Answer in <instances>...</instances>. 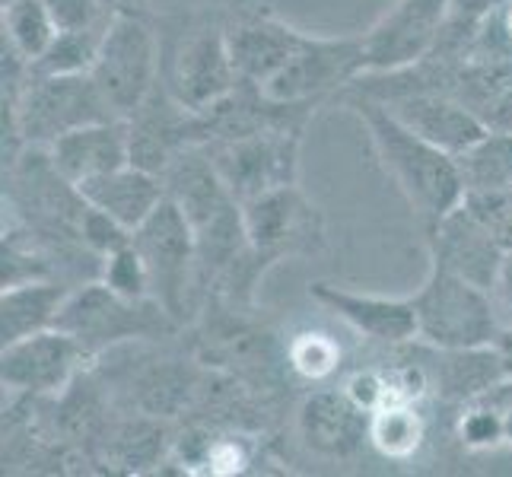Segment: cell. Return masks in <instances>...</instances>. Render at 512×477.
<instances>
[{
	"mask_svg": "<svg viewBox=\"0 0 512 477\" xmlns=\"http://www.w3.org/2000/svg\"><path fill=\"white\" fill-rule=\"evenodd\" d=\"M58 32L74 29H105L112 20V10L102 7V0H45Z\"/></svg>",
	"mask_w": 512,
	"mask_h": 477,
	"instance_id": "1f68e13d",
	"label": "cell"
},
{
	"mask_svg": "<svg viewBox=\"0 0 512 477\" xmlns=\"http://www.w3.org/2000/svg\"><path fill=\"white\" fill-rule=\"evenodd\" d=\"M134 4H137V0H102V7H109L112 13L115 10H137Z\"/></svg>",
	"mask_w": 512,
	"mask_h": 477,
	"instance_id": "8d00e7d4",
	"label": "cell"
},
{
	"mask_svg": "<svg viewBox=\"0 0 512 477\" xmlns=\"http://www.w3.org/2000/svg\"><path fill=\"white\" fill-rule=\"evenodd\" d=\"M239 86V70L229 55L226 26L204 23L179 42L166 74V90L188 112L204 115Z\"/></svg>",
	"mask_w": 512,
	"mask_h": 477,
	"instance_id": "8fae6325",
	"label": "cell"
},
{
	"mask_svg": "<svg viewBox=\"0 0 512 477\" xmlns=\"http://www.w3.org/2000/svg\"><path fill=\"white\" fill-rule=\"evenodd\" d=\"M287 366L306 382H325L341 369V344L325 331H299L287 341Z\"/></svg>",
	"mask_w": 512,
	"mask_h": 477,
	"instance_id": "4316f807",
	"label": "cell"
},
{
	"mask_svg": "<svg viewBox=\"0 0 512 477\" xmlns=\"http://www.w3.org/2000/svg\"><path fill=\"white\" fill-rule=\"evenodd\" d=\"M48 156H51V163H55V169L74 185L128 166L131 163L128 118L93 121V125L70 131L48 147Z\"/></svg>",
	"mask_w": 512,
	"mask_h": 477,
	"instance_id": "2e32d148",
	"label": "cell"
},
{
	"mask_svg": "<svg viewBox=\"0 0 512 477\" xmlns=\"http://www.w3.org/2000/svg\"><path fill=\"white\" fill-rule=\"evenodd\" d=\"M427 439V420L417 404H385L369 414V443L392 462H408Z\"/></svg>",
	"mask_w": 512,
	"mask_h": 477,
	"instance_id": "603a6c76",
	"label": "cell"
},
{
	"mask_svg": "<svg viewBox=\"0 0 512 477\" xmlns=\"http://www.w3.org/2000/svg\"><path fill=\"white\" fill-rule=\"evenodd\" d=\"M363 74V35H303L293 58L261 86L277 102H322Z\"/></svg>",
	"mask_w": 512,
	"mask_h": 477,
	"instance_id": "9c48e42d",
	"label": "cell"
},
{
	"mask_svg": "<svg viewBox=\"0 0 512 477\" xmlns=\"http://www.w3.org/2000/svg\"><path fill=\"white\" fill-rule=\"evenodd\" d=\"M497 347H500V353L506 357V363H509V373H512V331H503V334H500Z\"/></svg>",
	"mask_w": 512,
	"mask_h": 477,
	"instance_id": "d590c367",
	"label": "cell"
},
{
	"mask_svg": "<svg viewBox=\"0 0 512 477\" xmlns=\"http://www.w3.org/2000/svg\"><path fill=\"white\" fill-rule=\"evenodd\" d=\"M382 102L398 121L452 156H462L490 131L478 112H471L462 99L443 90H401L382 96Z\"/></svg>",
	"mask_w": 512,
	"mask_h": 477,
	"instance_id": "4fadbf2b",
	"label": "cell"
},
{
	"mask_svg": "<svg viewBox=\"0 0 512 477\" xmlns=\"http://www.w3.org/2000/svg\"><path fill=\"white\" fill-rule=\"evenodd\" d=\"M303 131H306V121L271 125L252 134H242V137L207 140L204 150L214 159L226 188L236 194L239 204H245L264 191L296 182Z\"/></svg>",
	"mask_w": 512,
	"mask_h": 477,
	"instance_id": "52a82bcc",
	"label": "cell"
},
{
	"mask_svg": "<svg viewBox=\"0 0 512 477\" xmlns=\"http://www.w3.org/2000/svg\"><path fill=\"white\" fill-rule=\"evenodd\" d=\"M70 290L74 287H64L51 277L4 287V296H0V338H4V344L23 341L35 331L55 328L58 312Z\"/></svg>",
	"mask_w": 512,
	"mask_h": 477,
	"instance_id": "44dd1931",
	"label": "cell"
},
{
	"mask_svg": "<svg viewBox=\"0 0 512 477\" xmlns=\"http://www.w3.org/2000/svg\"><path fill=\"white\" fill-rule=\"evenodd\" d=\"M458 436L468 449H493L506 443V420L503 411L490 398H478L468 404V411L458 420Z\"/></svg>",
	"mask_w": 512,
	"mask_h": 477,
	"instance_id": "f546056e",
	"label": "cell"
},
{
	"mask_svg": "<svg viewBox=\"0 0 512 477\" xmlns=\"http://www.w3.org/2000/svg\"><path fill=\"white\" fill-rule=\"evenodd\" d=\"M242 214L252 249L268 268L284 258L325 249V220L296 182L245 201Z\"/></svg>",
	"mask_w": 512,
	"mask_h": 477,
	"instance_id": "ba28073f",
	"label": "cell"
},
{
	"mask_svg": "<svg viewBox=\"0 0 512 477\" xmlns=\"http://www.w3.org/2000/svg\"><path fill=\"white\" fill-rule=\"evenodd\" d=\"M58 26L45 0H4V42L35 64L55 42Z\"/></svg>",
	"mask_w": 512,
	"mask_h": 477,
	"instance_id": "d4e9b609",
	"label": "cell"
},
{
	"mask_svg": "<svg viewBox=\"0 0 512 477\" xmlns=\"http://www.w3.org/2000/svg\"><path fill=\"white\" fill-rule=\"evenodd\" d=\"M105 29H74L58 32L45 55L32 64L35 74H90Z\"/></svg>",
	"mask_w": 512,
	"mask_h": 477,
	"instance_id": "484cf974",
	"label": "cell"
},
{
	"mask_svg": "<svg viewBox=\"0 0 512 477\" xmlns=\"http://www.w3.org/2000/svg\"><path fill=\"white\" fill-rule=\"evenodd\" d=\"M99 280L128 299H150V274L144 268V258L137 255L131 242L125 249L112 252L109 258H102Z\"/></svg>",
	"mask_w": 512,
	"mask_h": 477,
	"instance_id": "f1b7e54d",
	"label": "cell"
},
{
	"mask_svg": "<svg viewBox=\"0 0 512 477\" xmlns=\"http://www.w3.org/2000/svg\"><path fill=\"white\" fill-rule=\"evenodd\" d=\"M160 417L140 414L137 420H128L112 436L115 462L125 465V471H140L144 465H153L163 452V427L156 423Z\"/></svg>",
	"mask_w": 512,
	"mask_h": 477,
	"instance_id": "83f0119b",
	"label": "cell"
},
{
	"mask_svg": "<svg viewBox=\"0 0 512 477\" xmlns=\"http://www.w3.org/2000/svg\"><path fill=\"white\" fill-rule=\"evenodd\" d=\"M509 0H449L446 23L439 32V42L433 48V58L443 61H465L471 42L478 32L506 10Z\"/></svg>",
	"mask_w": 512,
	"mask_h": 477,
	"instance_id": "cb8c5ba5",
	"label": "cell"
},
{
	"mask_svg": "<svg viewBox=\"0 0 512 477\" xmlns=\"http://www.w3.org/2000/svg\"><path fill=\"white\" fill-rule=\"evenodd\" d=\"M465 194L512 191V128H490L478 144L458 156Z\"/></svg>",
	"mask_w": 512,
	"mask_h": 477,
	"instance_id": "7402d4cb",
	"label": "cell"
},
{
	"mask_svg": "<svg viewBox=\"0 0 512 477\" xmlns=\"http://www.w3.org/2000/svg\"><path fill=\"white\" fill-rule=\"evenodd\" d=\"M131 245L150 274V296L185 325L198 293V245L182 207L166 194V201L131 233Z\"/></svg>",
	"mask_w": 512,
	"mask_h": 477,
	"instance_id": "8992f818",
	"label": "cell"
},
{
	"mask_svg": "<svg viewBox=\"0 0 512 477\" xmlns=\"http://www.w3.org/2000/svg\"><path fill=\"white\" fill-rule=\"evenodd\" d=\"M77 191L83 194L86 204L102 210V214H109L115 223L131 229V233L166 201L163 175L140 169L134 163L96 175V179H86L77 185Z\"/></svg>",
	"mask_w": 512,
	"mask_h": 477,
	"instance_id": "d6986e66",
	"label": "cell"
},
{
	"mask_svg": "<svg viewBox=\"0 0 512 477\" xmlns=\"http://www.w3.org/2000/svg\"><path fill=\"white\" fill-rule=\"evenodd\" d=\"M503 23H506V32H509V39H512V0H509L506 10H503Z\"/></svg>",
	"mask_w": 512,
	"mask_h": 477,
	"instance_id": "74e56055",
	"label": "cell"
},
{
	"mask_svg": "<svg viewBox=\"0 0 512 477\" xmlns=\"http://www.w3.org/2000/svg\"><path fill=\"white\" fill-rule=\"evenodd\" d=\"M118 118H131L160 83V39L140 10H115L90 70Z\"/></svg>",
	"mask_w": 512,
	"mask_h": 477,
	"instance_id": "5b68a950",
	"label": "cell"
},
{
	"mask_svg": "<svg viewBox=\"0 0 512 477\" xmlns=\"http://www.w3.org/2000/svg\"><path fill=\"white\" fill-rule=\"evenodd\" d=\"M344 392L360 411L373 414L388 404V376L379 369H360L344 382Z\"/></svg>",
	"mask_w": 512,
	"mask_h": 477,
	"instance_id": "836d02e7",
	"label": "cell"
},
{
	"mask_svg": "<svg viewBox=\"0 0 512 477\" xmlns=\"http://www.w3.org/2000/svg\"><path fill=\"white\" fill-rule=\"evenodd\" d=\"M509 376V363L497 344L468 350H436V382L449 401H478Z\"/></svg>",
	"mask_w": 512,
	"mask_h": 477,
	"instance_id": "ffe728a7",
	"label": "cell"
},
{
	"mask_svg": "<svg viewBox=\"0 0 512 477\" xmlns=\"http://www.w3.org/2000/svg\"><path fill=\"white\" fill-rule=\"evenodd\" d=\"M303 35L306 32H299L290 23L268 13L242 16V20L229 23L226 42H229L233 64L239 70V80L255 83L261 90L274 74L284 70V64L293 58L299 42H303Z\"/></svg>",
	"mask_w": 512,
	"mask_h": 477,
	"instance_id": "e0dca14e",
	"label": "cell"
},
{
	"mask_svg": "<svg viewBox=\"0 0 512 477\" xmlns=\"http://www.w3.org/2000/svg\"><path fill=\"white\" fill-rule=\"evenodd\" d=\"M80 239L96 258H109L112 252L125 249V245L131 242V229H125L109 214H102V210L86 204L83 220H80Z\"/></svg>",
	"mask_w": 512,
	"mask_h": 477,
	"instance_id": "4dcf8cb0",
	"label": "cell"
},
{
	"mask_svg": "<svg viewBox=\"0 0 512 477\" xmlns=\"http://www.w3.org/2000/svg\"><path fill=\"white\" fill-rule=\"evenodd\" d=\"M487 293H490V306H493V315H497L500 328L512 331V249H506Z\"/></svg>",
	"mask_w": 512,
	"mask_h": 477,
	"instance_id": "e575fe53",
	"label": "cell"
},
{
	"mask_svg": "<svg viewBox=\"0 0 512 477\" xmlns=\"http://www.w3.org/2000/svg\"><path fill=\"white\" fill-rule=\"evenodd\" d=\"M299 436L306 449L325 458H347L369 439V414L347 392H315L299 408Z\"/></svg>",
	"mask_w": 512,
	"mask_h": 477,
	"instance_id": "ac0fdd59",
	"label": "cell"
},
{
	"mask_svg": "<svg viewBox=\"0 0 512 477\" xmlns=\"http://www.w3.org/2000/svg\"><path fill=\"white\" fill-rule=\"evenodd\" d=\"M249 462H252V452H249V443H245L242 436H236V433L214 436L207 446V458H204L201 474H217V477L239 474V471H245Z\"/></svg>",
	"mask_w": 512,
	"mask_h": 477,
	"instance_id": "d6a6232c",
	"label": "cell"
},
{
	"mask_svg": "<svg viewBox=\"0 0 512 477\" xmlns=\"http://www.w3.org/2000/svg\"><path fill=\"white\" fill-rule=\"evenodd\" d=\"M309 296L315 303H322L350 325L363 338L376 344H411L417 341V309L414 299H395V296H373V293H357L344 290L334 284H312Z\"/></svg>",
	"mask_w": 512,
	"mask_h": 477,
	"instance_id": "9a60e30c",
	"label": "cell"
},
{
	"mask_svg": "<svg viewBox=\"0 0 512 477\" xmlns=\"http://www.w3.org/2000/svg\"><path fill=\"white\" fill-rule=\"evenodd\" d=\"M118 118L105 102L90 74H29L23 93L10 99L4 96V166L16 159V144L26 147H51L58 137L77 131L93 121Z\"/></svg>",
	"mask_w": 512,
	"mask_h": 477,
	"instance_id": "7a4b0ae2",
	"label": "cell"
},
{
	"mask_svg": "<svg viewBox=\"0 0 512 477\" xmlns=\"http://www.w3.org/2000/svg\"><path fill=\"white\" fill-rule=\"evenodd\" d=\"M427 233L433 261L446 264L449 271L474 280L484 290L493 284V274H497L506 255V245L465 201L439 223H433Z\"/></svg>",
	"mask_w": 512,
	"mask_h": 477,
	"instance_id": "5bb4252c",
	"label": "cell"
},
{
	"mask_svg": "<svg viewBox=\"0 0 512 477\" xmlns=\"http://www.w3.org/2000/svg\"><path fill=\"white\" fill-rule=\"evenodd\" d=\"M417 309V341L433 350H468L500 341L490 293L474 280L433 261L423 287L411 296Z\"/></svg>",
	"mask_w": 512,
	"mask_h": 477,
	"instance_id": "277c9868",
	"label": "cell"
},
{
	"mask_svg": "<svg viewBox=\"0 0 512 477\" xmlns=\"http://www.w3.org/2000/svg\"><path fill=\"white\" fill-rule=\"evenodd\" d=\"M55 328L67 331L90 357L125 341H163L182 325L156 299H128L102 280H86L67 293Z\"/></svg>",
	"mask_w": 512,
	"mask_h": 477,
	"instance_id": "3957f363",
	"label": "cell"
},
{
	"mask_svg": "<svg viewBox=\"0 0 512 477\" xmlns=\"http://www.w3.org/2000/svg\"><path fill=\"white\" fill-rule=\"evenodd\" d=\"M93 357L67 331L45 328L23 341L4 344L0 353V382L10 395L58 398L64 395L83 366Z\"/></svg>",
	"mask_w": 512,
	"mask_h": 477,
	"instance_id": "30bf717a",
	"label": "cell"
},
{
	"mask_svg": "<svg viewBox=\"0 0 512 477\" xmlns=\"http://www.w3.org/2000/svg\"><path fill=\"white\" fill-rule=\"evenodd\" d=\"M347 109L363 121V128L382 159V169L392 175V182L408 198L414 214L427 223V229L465 201L458 156L411 131L404 121L392 115V109L382 99L369 93L353 90L347 96Z\"/></svg>",
	"mask_w": 512,
	"mask_h": 477,
	"instance_id": "6da1fadb",
	"label": "cell"
},
{
	"mask_svg": "<svg viewBox=\"0 0 512 477\" xmlns=\"http://www.w3.org/2000/svg\"><path fill=\"white\" fill-rule=\"evenodd\" d=\"M449 0H395L382 20L363 32V74H395L433 55Z\"/></svg>",
	"mask_w": 512,
	"mask_h": 477,
	"instance_id": "7c38bea8",
	"label": "cell"
}]
</instances>
